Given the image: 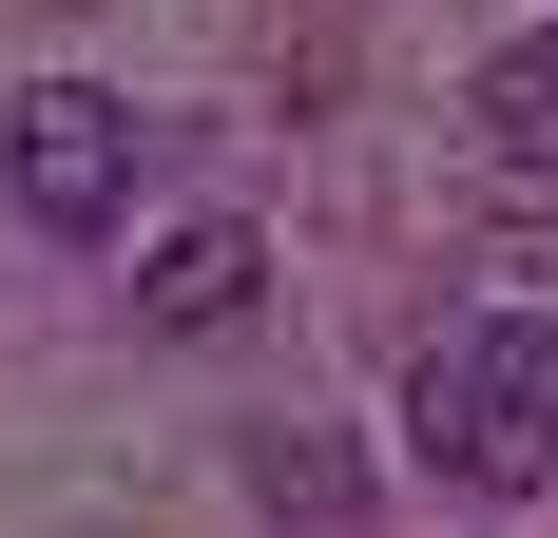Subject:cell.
Wrapping results in <instances>:
<instances>
[{
	"mask_svg": "<svg viewBox=\"0 0 558 538\" xmlns=\"http://www.w3.org/2000/svg\"><path fill=\"white\" fill-rule=\"evenodd\" d=\"M404 462L444 500H558V327L539 308H462L404 366Z\"/></svg>",
	"mask_w": 558,
	"mask_h": 538,
	"instance_id": "cell-1",
	"label": "cell"
},
{
	"mask_svg": "<svg viewBox=\"0 0 558 538\" xmlns=\"http://www.w3.org/2000/svg\"><path fill=\"white\" fill-rule=\"evenodd\" d=\"M482 155H501V173H558V20L482 58Z\"/></svg>",
	"mask_w": 558,
	"mask_h": 538,
	"instance_id": "cell-4",
	"label": "cell"
},
{
	"mask_svg": "<svg viewBox=\"0 0 558 538\" xmlns=\"http://www.w3.org/2000/svg\"><path fill=\"white\" fill-rule=\"evenodd\" d=\"M0 193H20L58 250H97V231L135 212V97H97V77H39V97L0 115Z\"/></svg>",
	"mask_w": 558,
	"mask_h": 538,
	"instance_id": "cell-2",
	"label": "cell"
},
{
	"mask_svg": "<svg viewBox=\"0 0 558 538\" xmlns=\"http://www.w3.org/2000/svg\"><path fill=\"white\" fill-rule=\"evenodd\" d=\"M251 289H270V269H251V231H231V212H213V231H173V250L135 269V308H155V327H231Z\"/></svg>",
	"mask_w": 558,
	"mask_h": 538,
	"instance_id": "cell-3",
	"label": "cell"
}]
</instances>
